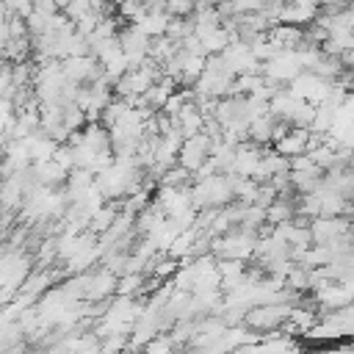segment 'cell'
I'll return each mask as SVG.
<instances>
[{
  "label": "cell",
  "mask_w": 354,
  "mask_h": 354,
  "mask_svg": "<svg viewBox=\"0 0 354 354\" xmlns=\"http://www.w3.org/2000/svg\"><path fill=\"white\" fill-rule=\"evenodd\" d=\"M33 11H39V14H47V17H55V14H61V8H58V3H55V0H33Z\"/></svg>",
  "instance_id": "cell-1"
}]
</instances>
